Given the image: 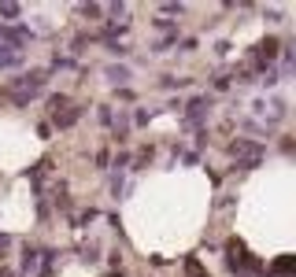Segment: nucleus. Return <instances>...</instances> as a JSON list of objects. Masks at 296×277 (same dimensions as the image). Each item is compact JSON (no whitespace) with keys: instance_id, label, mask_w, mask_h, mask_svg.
<instances>
[{"instance_id":"obj_1","label":"nucleus","mask_w":296,"mask_h":277,"mask_svg":"<svg viewBox=\"0 0 296 277\" xmlns=\"http://www.w3.org/2000/svg\"><path fill=\"white\" fill-rule=\"evenodd\" d=\"M41 85H45V74L34 70V74H26V78H15L12 85H8V92H12V100L23 108L30 96H37V92H41Z\"/></svg>"},{"instance_id":"obj_2","label":"nucleus","mask_w":296,"mask_h":277,"mask_svg":"<svg viewBox=\"0 0 296 277\" xmlns=\"http://www.w3.org/2000/svg\"><path fill=\"white\" fill-rule=\"evenodd\" d=\"M23 63V48L15 44H0V66H19Z\"/></svg>"},{"instance_id":"obj_3","label":"nucleus","mask_w":296,"mask_h":277,"mask_svg":"<svg viewBox=\"0 0 296 277\" xmlns=\"http://www.w3.org/2000/svg\"><path fill=\"white\" fill-rule=\"evenodd\" d=\"M274 52H278V41H266L259 48V63H274Z\"/></svg>"},{"instance_id":"obj_4","label":"nucleus","mask_w":296,"mask_h":277,"mask_svg":"<svg viewBox=\"0 0 296 277\" xmlns=\"http://www.w3.org/2000/svg\"><path fill=\"white\" fill-rule=\"evenodd\" d=\"M108 74H111V78H115V82H126V78H130V70H126V66H111Z\"/></svg>"},{"instance_id":"obj_5","label":"nucleus","mask_w":296,"mask_h":277,"mask_svg":"<svg viewBox=\"0 0 296 277\" xmlns=\"http://www.w3.org/2000/svg\"><path fill=\"white\" fill-rule=\"evenodd\" d=\"M274 270H278V274H292V262H289V255H285V259H281L278 266H274Z\"/></svg>"},{"instance_id":"obj_6","label":"nucleus","mask_w":296,"mask_h":277,"mask_svg":"<svg viewBox=\"0 0 296 277\" xmlns=\"http://www.w3.org/2000/svg\"><path fill=\"white\" fill-rule=\"evenodd\" d=\"M0 15H8V18L19 15V4H0Z\"/></svg>"}]
</instances>
